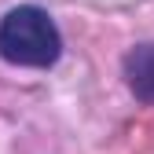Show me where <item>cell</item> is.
I'll list each match as a JSON object with an SVG mask.
<instances>
[{
  "mask_svg": "<svg viewBox=\"0 0 154 154\" xmlns=\"http://www.w3.org/2000/svg\"><path fill=\"white\" fill-rule=\"evenodd\" d=\"M59 51H63V37L48 11L22 4L4 15V22H0V55L11 66L44 70L59 59Z\"/></svg>",
  "mask_w": 154,
  "mask_h": 154,
  "instance_id": "6da1fadb",
  "label": "cell"
},
{
  "mask_svg": "<svg viewBox=\"0 0 154 154\" xmlns=\"http://www.w3.org/2000/svg\"><path fill=\"white\" fill-rule=\"evenodd\" d=\"M125 81L140 103L154 106V44H136L125 55Z\"/></svg>",
  "mask_w": 154,
  "mask_h": 154,
  "instance_id": "7a4b0ae2",
  "label": "cell"
}]
</instances>
